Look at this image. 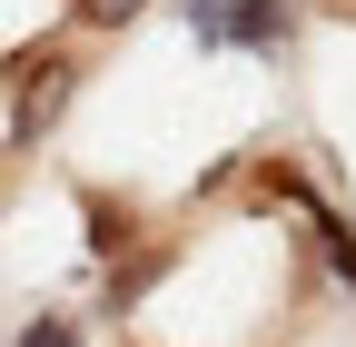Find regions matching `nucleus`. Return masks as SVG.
Returning <instances> with one entry per match:
<instances>
[{
	"label": "nucleus",
	"instance_id": "1",
	"mask_svg": "<svg viewBox=\"0 0 356 347\" xmlns=\"http://www.w3.org/2000/svg\"><path fill=\"white\" fill-rule=\"evenodd\" d=\"M70 60H20V90H10V149H30L40 139V119H60V100H70Z\"/></svg>",
	"mask_w": 356,
	"mask_h": 347
},
{
	"label": "nucleus",
	"instance_id": "2",
	"mask_svg": "<svg viewBox=\"0 0 356 347\" xmlns=\"http://www.w3.org/2000/svg\"><path fill=\"white\" fill-rule=\"evenodd\" d=\"M287 0H198V40H277Z\"/></svg>",
	"mask_w": 356,
	"mask_h": 347
},
{
	"label": "nucleus",
	"instance_id": "3",
	"mask_svg": "<svg viewBox=\"0 0 356 347\" xmlns=\"http://www.w3.org/2000/svg\"><path fill=\"white\" fill-rule=\"evenodd\" d=\"M139 10H149V0H70V20H79V30H129Z\"/></svg>",
	"mask_w": 356,
	"mask_h": 347
},
{
	"label": "nucleus",
	"instance_id": "4",
	"mask_svg": "<svg viewBox=\"0 0 356 347\" xmlns=\"http://www.w3.org/2000/svg\"><path fill=\"white\" fill-rule=\"evenodd\" d=\"M20 347H79V337H70V318H30V327H20Z\"/></svg>",
	"mask_w": 356,
	"mask_h": 347
}]
</instances>
